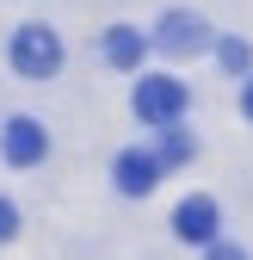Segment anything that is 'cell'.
<instances>
[{
    "instance_id": "obj_3",
    "label": "cell",
    "mask_w": 253,
    "mask_h": 260,
    "mask_svg": "<svg viewBox=\"0 0 253 260\" xmlns=\"http://www.w3.org/2000/svg\"><path fill=\"white\" fill-rule=\"evenodd\" d=\"M44 149H50V137H44V124H37V118H13V124H7V137H0V155H7L13 168H37Z\"/></svg>"
},
{
    "instance_id": "obj_7",
    "label": "cell",
    "mask_w": 253,
    "mask_h": 260,
    "mask_svg": "<svg viewBox=\"0 0 253 260\" xmlns=\"http://www.w3.org/2000/svg\"><path fill=\"white\" fill-rule=\"evenodd\" d=\"M142 50H148V44H142V31H130V25H111V31H105V56L117 62V69H136Z\"/></svg>"
},
{
    "instance_id": "obj_11",
    "label": "cell",
    "mask_w": 253,
    "mask_h": 260,
    "mask_svg": "<svg viewBox=\"0 0 253 260\" xmlns=\"http://www.w3.org/2000/svg\"><path fill=\"white\" fill-rule=\"evenodd\" d=\"M204 260H247V254H241L235 242H210V254H204Z\"/></svg>"
},
{
    "instance_id": "obj_9",
    "label": "cell",
    "mask_w": 253,
    "mask_h": 260,
    "mask_svg": "<svg viewBox=\"0 0 253 260\" xmlns=\"http://www.w3.org/2000/svg\"><path fill=\"white\" fill-rule=\"evenodd\" d=\"M185 155H192V143H185V137H167V149L154 155V161H185Z\"/></svg>"
},
{
    "instance_id": "obj_5",
    "label": "cell",
    "mask_w": 253,
    "mask_h": 260,
    "mask_svg": "<svg viewBox=\"0 0 253 260\" xmlns=\"http://www.w3.org/2000/svg\"><path fill=\"white\" fill-rule=\"evenodd\" d=\"M204 44H210V31H204L198 13H167V19H161V50H173V56H198Z\"/></svg>"
},
{
    "instance_id": "obj_1",
    "label": "cell",
    "mask_w": 253,
    "mask_h": 260,
    "mask_svg": "<svg viewBox=\"0 0 253 260\" xmlns=\"http://www.w3.org/2000/svg\"><path fill=\"white\" fill-rule=\"evenodd\" d=\"M13 69L31 75V81H44L62 69V44H56V31L50 25H25L19 38H13Z\"/></svg>"
},
{
    "instance_id": "obj_8",
    "label": "cell",
    "mask_w": 253,
    "mask_h": 260,
    "mask_svg": "<svg viewBox=\"0 0 253 260\" xmlns=\"http://www.w3.org/2000/svg\"><path fill=\"white\" fill-rule=\"evenodd\" d=\"M216 62L241 75V69H247V44H241V38H223V44H216Z\"/></svg>"
},
{
    "instance_id": "obj_4",
    "label": "cell",
    "mask_w": 253,
    "mask_h": 260,
    "mask_svg": "<svg viewBox=\"0 0 253 260\" xmlns=\"http://www.w3.org/2000/svg\"><path fill=\"white\" fill-rule=\"evenodd\" d=\"M216 199H185L179 211H173V230H179V242H198V248H210L216 242Z\"/></svg>"
},
{
    "instance_id": "obj_6",
    "label": "cell",
    "mask_w": 253,
    "mask_h": 260,
    "mask_svg": "<svg viewBox=\"0 0 253 260\" xmlns=\"http://www.w3.org/2000/svg\"><path fill=\"white\" fill-rule=\"evenodd\" d=\"M154 180H161V161H154V155H142V149H123L117 155V186L130 192V199L154 192Z\"/></svg>"
},
{
    "instance_id": "obj_12",
    "label": "cell",
    "mask_w": 253,
    "mask_h": 260,
    "mask_svg": "<svg viewBox=\"0 0 253 260\" xmlns=\"http://www.w3.org/2000/svg\"><path fill=\"white\" fill-rule=\"evenodd\" d=\"M241 112H247V118H253V81H247V93H241Z\"/></svg>"
},
{
    "instance_id": "obj_2",
    "label": "cell",
    "mask_w": 253,
    "mask_h": 260,
    "mask_svg": "<svg viewBox=\"0 0 253 260\" xmlns=\"http://www.w3.org/2000/svg\"><path fill=\"white\" fill-rule=\"evenodd\" d=\"M179 112H185V87L179 81H167V75L136 81V118L142 124H179Z\"/></svg>"
},
{
    "instance_id": "obj_10",
    "label": "cell",
    "mask_w": 253,
    "mask_h": 260,
    "mask_svg": "<svg viewBox=\"0 0 253 260\" xmlns=\"http://www.w3.org/2000/svg\"><path fill=\"white\" fill-rule=\"evenodd\" d=\"M13 230H19V211H13L7 199H0V242H13Z\"/></svg>"
}]
</instances>
